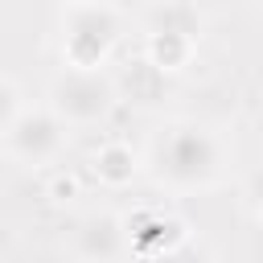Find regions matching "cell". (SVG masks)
I'll list each match as a JSON object with an SVG mask.
<instances>
[{"label":"cell","mask_w":263,"mask_h":263,"mask_svg":"<svg viewBox=\"0 0 263 263\" xmlns=\"http://www.w3.org/2000/svg\"><path fill=\"white\" fill-rule=\"evenodd\" d=\"M148 29H156V33H181V37L201 41L205 16H201V8L193 0H156L152 12H148Z\"/></svg>","instance_id":"9"},{"label":"cell","mask_w":263,"mask_h":263,"mask_svg":"<svg viewBox=\"0 0 263 263\" xmlns=\"http://www.w3.org/2000/svg\"><path fill=\"white\" fill-rule=\"evenodd\" d=\"M197 53V41L193 37H181V33H156L148 29V41H144V62H152L160 74H181Z\"/></svg>","instance_id":"8"},{"label":"cell","mask_w":263,"mask_h":263,"mask_svg":"<svg viewBox=\"0 0 263 263\" xmlns=\"http://www.w3.org/2000/svg\"><path fill=\"white\" fill-rule=\"evenodd\" d=\"M119 45V12L107 0H66L62 8V66L103 70Z\"/></svg>","instance_id":"2"},{"label":"cell","mask_w":263,"mask_h":263,"mask_svg":"<svg viewBox=\"0 0 263 263\" xmlns=\"http://www.w3.org/2000/svg\"><path fill=\"white\" fill-rule=\"evenodd\" d=\"M90 173H95V181H99V185H107V189H123V185H132V181H136V173H140L136 148H132V144H123V140L103 144V148L90 156Z\"/></svg>","instance_id":"7"},{"label":"cell","mask_w":263,"mask_h":263,"mask_svg":"<svg viewBox=\"0 0 263 263\" xmlns=\"http://www.w3.org/2000/svg\"><path fill=\"white\" fill-rule=\"evenodd\" d=\"M222 164H226V148L201 123H173L152 148L156 181L168 189H181V193L210 189L222 177Z\"/></svg>","instance_id":"1"},{"label":"cell","mask_w":263,"mask_h":263,"mask_svg":"<svg viewBox=\"0 0 263 263\" xmlns=\"http://www.w3.org/2000/svg\"><path fill=\"white\" fill-rule=\"evenodd\" d=\"M136 263H210V255L189 238V242H181L177 251H168V255H160V259H136Z\"/></svg>","instance_id":"12"},{"label":"cell","mask_w":263,"mask_h":263,"mask_svg":"<svg viewBox=\"0 0 263 263\" xmlns=\"http://www.w3.org/2000/svg\"><path fill=\"white\" fill-rule=\"evenodd\" d=\"M164 82V74L152 66V62H132V70H127V90H132V99H140V103H148L152 95H156V86Z\"/></svg>","instance_id":"10"},{"label":"cell","mask_w":263,"mask_h":263,"mask_svg":"<svg viewBox=\"0 0 263 263\" xmlns=\"http://www.w3.org/2000/svg\"><path fill=\"white\" fill-rule=\"evenodd\" d=\"M181 242H189V230L173 214L144 210V214H136L127 222V247L136 251V259H160V255L177 251Z\"/></svg>","instance_id":"6"},{"label":"cell","mask_w":263,"mask_h":263,"mask_svg":"<svg viewBox=\"0 0 263 263\" xmlns=\"http://www.w3.org/2000/svg\"><path fill=\"white\" fill-rule=\"evenodd\" d=\"M259 218H263V214H259Z\"/></svg>","instance_id":"14"},{"label":"cell","mask_w":263,"mask_h":263,"mask_svg":"<svg viewBox=\"0 0 263 263\" xmlns=\"http://www.w3.org/2000/svg\"><path fill=\"white\" fill-rule=\"evenodd\" d=\"M49 197H53V201H74V197H78V181H74L70 173H53V177H49Z\"/></svg>","instance_id":"13"},{"label":"cell","mask_w":263,"mask_h":263,"mask_svg":"<svg viewBox=\"0 0 263 263\" xmlns=\"http://www.w3.org/2000/svg\"><path fill=\"white\" fill-rule=\"evenodd\" d=\"M25 107H21V90H16V82L8 78V74H0V136L8 132V123L21 115Z\"/></svg>","instance_id":"11"},{"label":"cell","mask_w":263,"mask_h":263,"mask_svg":"<svg viewBox=\"0 0 263 263\" xmlns=\"http://www.w3.org/2000/svg\"><path fill=\"white\" fill-rule=\"evenodd\" d=\"M4 148L12 160L21 164H49L58 160V152L66 148V123L49 111V107H25L8 132H4Z\"/></svg>","instance_id":"4"},{"label":"cell","mask_w":263,"mask_h":263,"mask_svg":"<svg viewBox=\"0 0 263 263\" xmlns=\"http://www.w3.org/2000/svg\"><path fill=\"white\" fill-rule=\"evenodd\" d=\"M119 99V86L103 74V70H62L49 82V111L66 123V127H90L103 123L111 115Z\"/></svg>","instance_id":"3"},{"label":"cell","mask_w":263,"mask_h":263,"mask_svg":"<svg viewBox=\"0 0 263 263\" xmlns=\"http://www.w3.org/2000/svg\"><path fill=\"white\" fill-rule=\"evenodd\" d=\"M127 251V222L111 210L86 214L74 230V255L78 263H115Z\"/></svg>","instance_id":"5"}]
</instances>
